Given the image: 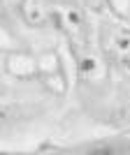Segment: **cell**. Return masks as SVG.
<instances>
[{
    "mask_svg": "<svg viewBox=\"0 0 130 155\" xmlns=\"http://www.w3.org/2000/svg\"><path fill=\"white\" fill-rule=\"evenodd\" d=\"M23 12H26V19L30 23H39L44 19V5H42V0H26L23 2Z\"/></svg>",
    "mask_w": 130,
    "mask_h": 155,
    "instance_id": "obj_1",
    "label": "cell"
},
{
    "mask_svg": "<svg viewBox=\"0 0 130 155\" xmlns=\"http://www.w3.org/2000/svg\"><path fill=\"white\" fill-rule=\"evenodd\" d=\"M116 46L121 49V53L130 56V35H121V37H116Z\"/></svg>",
    "mask_w": 130,
    "mask_h": 155,
    "instance_id": "obj_2",
    "label": "cell"
},
{
    "mask_svg": "<svg viewBox=\"0 0 130 155\" xmlns=\"http://www.w3.org/2000/svg\"><path fill=\"white\" fill-rule=\"evenodd\" d=\"M125 67L130 70V56H125Z\"/></svg>",
    "mask_w": 130,
    "mask_h": 155,
    "instance_id": "obj_3",
    "label": "cell"
}]
</instances>
